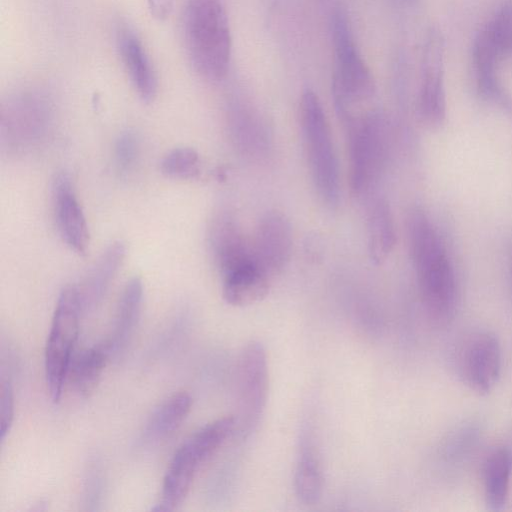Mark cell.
<instances>
[{
  "mask_svg": "<svg viewBox=\"0 0 512 512\" xmlns=\"http://www.w3.org/2000/svg\"><path fill=\"white\" fill-rule=\"evenodd\" d=\"M482 428L478 422L463 421L449 430L438 447V456L444 465L455 466L465 462L477 449Z\"/></svg>",
  "mask_w": 512,
  "mask_h": 512,
  "instance_id": "cell-25",
  "label": "cell"
},
{
  "mask_svg": "<svg viewBox=\"0 0 512 512\" xmlns=\"http://www.w3.org/2000/svg\"><path fill=\"white\" fill-rule=\"evenodd\" d=\"M175 0H147L151 16L158 21L166 20L172 13Z\"/></svg>",
  "mask_w": 512,
  "mask_h": 512,
  "instance_id": "cell-30",
  "label": "cell"
},
{
  "mask_svg": "<svg viewBox=\"0 0 512 512\" xmlns=\"http://www.w3.org/2000/svg\"><path fill=\"white\" fill-rule=\"evenodd\" d=\"M452 367L459 380L479 395L489 394L502 372V348L497 336L484 329L471 330L455 343Z\"/></svg>",
  "mask_w": 512,
  "mask_h": 512,
  "instance_id": "cell-8",
  "label": "cell"
},
{
  "mask_svg": "<svg viewBox=\"0 0 512 512\" xmlns=\"http://www.w3.org/2000/svg\"><path fill=\"white\" fill-rule=\"evenodd\" d=\"M293 246L288 218L279 211L267 212L259 221L251 244L256 265L270 278L288 264Z\"/></svg>",
  "mask_w": 512,
  "mask_h": 512,
  "instance_id": "cell-12",
  "label": "cell"
},
{
  "mask_svg": "<svg viewBox=\"0 0 512 512\" xmlns=\"http://www.w3.org/2000/svg\"><path fill=\"white\" fill-rule=\"evenodd\" d=\"M184 38L195 72L210 82L221 81L228 72L232 49L229 20L221 0H189Z\"/></svg>",
  "mask_w": 512,
  "mask_h": 512,
  "instance_id": "cell-2",
  "label": "cell"
},
{
  "mask_svg": "<svg viewBox=\"0 0 512 512\" xmlns=\"http://www.w3.org/2000/svg\"><path fill=\"white\" fill-rule=\"evenodd\" d=\"M126 255L122 241H114L95 261L80 286H77L82 312L93 309L103 298Z\"/></svg>",
  "mask_w": 512,
  "mask_h": 512,
  "instance_id": "cell-16",
  "label": "cell"
},
{
  "mask_svg": "<svg viewBox=\"0 0 512 512\" xmlns=\"http://www.w3.org/2000/svg\"><path fill=\"white\" fill-rule=\"evenodd\" d=\"M51 117L52 103L45 92L20 90L2 105V132L10 144L23 148L41 138L49 128Z\"/></svg>",
  "mask_w": 512,
  "mask_h": 512,
  "instance_id": "cell-10",
  "label": "cell"
},
{
  "mask_svg": "<svg viewBox=\"0 0 512 512\" xmlns=\"http://www.w3.org/2000/svg\"><path fill=\"white\" fill-rule=\"evenodd\" d=\"M268 363L265 348L251 341L242 350L237 369V400L241 432L250 434L257 427L268 395Z\"/></svg>",
  "mask_w": 512,
  "mask_h": 512,
  "instance_id": "cell-9",
  "label": "cell"
},
{
  "mask_svg": "<svg viewBox=\"0 0 512 512\" xmlns=\"http://www.w3.org/2000/svg\"><path fill=\"white\" fill-rule=\"evenodd\" d=\"M52 203L56 226L62 240L79 255L89 247V229L70 177L59 173L52 184Z\"/></svg>",
  "mask_w": 512,
  "mask_h": 512,
  "instance_id": "cell-13",
  "label": "cell"
},
{
  "mask_svg": "<svg viewBox=\"0 0 512 512\" xmlns=\"http://www.w3.org/2000/svg\"><path fill=\"white\" fill-rule=\"evenodd\" d=\"M445 39L441 30L430 27L421 54V76L417 98L420 119L430 127L440 126L446 117Z\"/></svg>",
  "mask_w": 512,
  "mask_h": 512,
  "instance_id": "cell-11",
  "label": "cell"
},
{
  "mask_svg": "<svg viewBox=\"0 0 512 512\" xmlns=\"http://www.w3.org/2000/svg\"><path fill=\"white\" fill-rule=\"evenodd\" d=\"M330 25L335 55L332 95L338 115L346 122L364 112L360 108L374 96L375 84L342 7L333 9Z\"/></svg>",
  "mask_w": 512,
  "mask_h": 512,
  "instance_id": "cell-3",
  "label": "cell"
},
{
  "mask_svg": "<svg viewBox=\"0 0 512 512\" xmlns=\"http://www.w3.org/2000/svg\"><path fill=\"white\" fill-rule=\"evenodd\" d=\"M142 301V281L138 277H133L123 288L116 308L113 329L104 341L110 355L118 353L126 346L139 320Z\"/></svg>",
  "mask_w": 512,
  "mask_h": 512,
  "instance_id": "cell-20",
  "label": "cell"
},
{
  "mask_svg": "<svg viewBox=\"0 0 512 512\" xmlns=\"http://www.w3.org/2000/svg\"><path fill=\"white\" fill-rule=\"evenodd\" d=\"M110 352L105 342L90 347L72 359L68 376L74 390L88 397L96 388Z\"/></svg>",
  "mask_w": 512,
  "mask_h": 512,
  "instance_id": "cell-24",
  "label": "cell"
},
{
  "mask_svg": "<svg viewBox=\"0 0 512 512\" xmlns=\"http://www.w3.org/2000/svg\"><path fill=\"white\" fill-rule=\"evenodd\" d=\"M472 60L478 93L502 111L512 113V96L498 78L494 55L479 46H472Z\"/></svg>",
  "mask_w": 512,
  "mask_h": 512,
  "instance_id": "cell-22",
  "label": "cell"
},
{
  "mask_svg": "<svg viewBox=\"0 0 512 512\" xmlns=\"http://www.w3.org/2000/svg\"><path fill=\"white\" fill-rule=\"evenodd\" d=\"M160 169L169 178L194 179L201 171L199 154L190 147L175 148L162 159Z\"/></svg>",
  "mask_w": 512,
  "mask_h": 512,
  "instance_id": "cell-27",
  "label": "cell"
},
{
  "mask_svg": "<svg viewBox=\"0 0 512 512\" xmlns=\"http://www.w3.org/2000/svg\"><path fill=\"white\" fill-rule=\"evenodd\" d=\"M323 473L310 427L301 432L299 453L294 474L297 497L307 505L319 501L323 492Z\"/></svg>",
  "mask_w": 512,
  "mask_h": 512,
  "instance_id": "cell-18",
  "label": "cell"
},
{
  "mask_svg": "<svg viewBox=\"0 0 512 512\" xmlns=\"http://www.w3.org/2000/svg\"><path fill=\"white\" fill-rule=\"evenodd\" d=\"M211 251L222 275L254 262L251 245L235 219L228 213L218 214L209 233Z\"/></svg>",
  "mask_w": 512,
  "mask_h": 512,
  "instance_id": "cell-15",
  "label": "cell"
},
{
  "mask_svg": "<svg viewBox=\"0 0 512 512\" xmlns=\"http://www.w3.org/2000/svg\"><path fill=\"white\" fill-rule=\"evenodd\" d=\"M478 34L499 61L512 56V4L501 5Z\"/></svg>",
  "mask_w": 512,
  "mask_h": 512,
  "instance_id": "cell-26",
  "label": "cell"
},
{
  "mask_svg": "<svg viewBox=\"0 0 512 512\" xmlns=\"http://www.w3.org/2000/svg\"><path fill=\"white\" fill-rule=\"evenodd\" d=\"M14 419L13 388L9 380H2L0 387V439L4 441Z\"/></svg>",
  "mask_w": 512,
  "mask_h": 512,
  "instance_id": "cell-29",
  "label": "cell"
},
{
  "mask_svg": "<svg viewBox=\"0 0 512 512\" xmlns=\"http://www.w3.org/2000/svg\"><path fill=\"white\" fill-rule=\"evenodd\" d=\"M138 154V140L134 133H122L115 146V162L120 172H128L134 165Z\"/></svg>",
  "mask_w": 512,
  "mask_h": 512,
  "instance_id": "cell-28",
  "label": "cell"
},
{
  "mask_svg": "<svg viewBox=\"0 0 512 512\" xmlns=\"http://www.w3.org/2000/svg\"><path fill=\"white\" fill-rule=\"evenodd\" d=\"M116 45L122 63L139 98L152 102L157 95L158 80L151 59L135 31L121 25L116 31Z\"/></svg>",
  "mask_w": 512,
  "mask_h": 512,
  "instance_id": "cell-14",
  "label": "cell"
},
{
  "mask_svg": "<svg viewBox=\"0 0 512 512\" xmlns=\"http://www.w3.org/2000/svg\"><path fill=\"white\" fill-rule=\"evenodd\" d=\"M349 185L355 196L369 191L385 169L390 147L387 117L369 110L346 121Z\"/></svg>",
  "mask_w": 512,
  "mask_h": 512,
  "instance_id": "cell-6",
  "label": "cell"
},
{
  "mask_svg": "<svg viewBox=\"0 0 512 512\" xmlns=\"http://www.w3.org/2000/svg\"><path fill=\"white\" fill-rule=\"evenodd\" d=\"M512 475V449L501 445L486 457L482 468L484 500L488 510L504 509L509 495Z\"/></svg>",
  "mask_w": 512,
  "mask_h": 512,
  "instance_id": "cell-19",
  "label": "cell"
},
{
  "mask_svg": "<svg viewBox=\"0 0 512 512\" xmlns=\"http://www.w3.org/2000/svg\"><path fill=\"white\" fill-rule=\"evenodd\" d=\"M396 244V231L389 203L378 198L370 206L367 219V246L371 261L382 264Z\"/></svg>",
  "mask_w": 512,
  "mask_h": 512,
  "instance_id": "cell-21",
  "label": "cell"
},
{
  "mask_svg": "<svg viewBox=\"0 0 512 512\" xmlns=\"http://www.w3.org/2000/svg\"><path fill=\"white\" fill-rule=\"evenodd\" d=\"M192 399L186 392L175 393L156 408L142 434L147 443L158 442L172 434L190 412Z\"/></svg>",
  "mask_w": 512,
  "mask_h": 512,
  "instance_id": "cell-23",
  "label": "cell"
},
{
  "mask_svg": "<svg viewBox=\"0 0 512 512\" xmlns=\"http://www.w3.org/2000/svg\"><path fill=\"white\" fill-rule=\"evenodd\" d=\"M407 238L425 309L432 320L446 325L454 319L458 309L456 273L437 228L419 207L408 213Z\"/></svg>",
  "mask_w": 512,
  "mask_h": 512,
  "instance_id": "cell-1",
  "label": "cell"
},
{
  "mask_svg": "<svg viewBox=\"0 0 512 512\" xmlns=\"http://www.w3.org/2000/svg\"><path fill=\"white\" fill-rule=\"evenodd\" d=\"M236 422L234 416L214 420L178 447L165 473L160 499L152 511H174L183 503L198 469L229 438L237 426Z\"/></svg>",
  "mask_w": 512,
  "mask_h": 512,
  "instance_id": "cell-4",
  "label": "cell"
},
{
  "mask_svg": "<svg viewBox=\"0 0 512 512\" xmlns=\"http://www.w3.org/2000/svg\"><path fill=\"white\" fill-rule=\"evenodd\" d=\"M222 276L223 298L235 307L249 306L261 301L270 289L271 278L255 262L245 264Z\"/></svg>",
  "mask_w": 512,
  "mask_h": 512,
  "instance_id": "cell-17",
  "label": "cell"
},
{
  "mask_svg": "<svg viewBox=\"0 0 512 512\" xmlns=\"http://www.w3.org/2000/svg\"><path fill=\"white\" fill-rule=\"evenodd\" d=\"M299 119L312 182L322 202L334 207L340 197L339 165L328 119L311 89L301 95Z\"/></svg>",
  "mask_w": 512,
  "mask_h": 512,
  "instance_id": "cell-5",
  "label": "cell"
},
{
  "mask_svg": "<svg viewBox=\"0 0 512 512\" xmlns=\"http://www.w3.org/2000/svg\"><path fill=\"white\" fill-rule=\"evenodd\" d=\"M81 313L77 286H66L59 294L45 347V377L54 403L62 396L78 338Z\"/></svg>",
  "mask_w": 512,
  "mask_h": 512,
  "instance_id": "cell-7",
  "label": "cell"
}]
</instances>
